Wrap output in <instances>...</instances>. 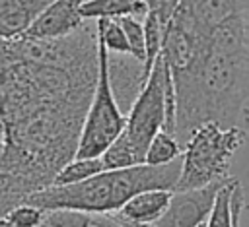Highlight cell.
<instances>
[{
	"instance_id": "obj_1",
	"label": "cell",
	"mask_w": 249,
	"mask_h": 227,
	"mask_svg": "<svg viewBox=\"0 0 249 227\" xmlns=\"http://www.w3.org/2000/svg\"><path fill=\"white\" fill-rule=\"evenodd\" d=\"M95 80V25L53 41H8L0 64V217L51 186L76 155Z\"/></svg>"
},
{
	"instance_id": "obj_2",
	"label": "cell",
	"mask_w": 249,
	"mask_h": 227,
	"mask_svg": "<svg viewBox=\"0 0 249 227\" xmlns=\"http://www.w3.org/2000/svg\"><path fill=\"white\" fill-rule=\"evenodd\" d=\"M249 47L245 14L206 37L195 62L171 74L175 91V140L183 146L204 122L239 126L247 114Z\"/></svg>"
},
{
	"instance_id": "obj_3",
	"label": "cell",
	"mask_w": 249,
	"mask_h": 227,
	"mask_svg": "<svg viewBox=\"0 0 249 227\" xmlns=\"http://www.w3.org/2000/svg\"><path fill=\"white\" fill-rule=\"evenodd\" d=\"M179 177V159L167 165H134L105 169L91 178L68 186H47L31 194L25 204L43 211L74 210L89 213H115L126 200L144 190H173Z\"/></svg>"
},
{
	"instance_id": "obj_4",
	"label": "cell",
	"mask_w": 249,
	"mask_h": 227,
	"mask_svg": "<svg viewBox=\"0 0 249 227\" xmlns=\"http://www.w3.org/2000/svg\"><path fill=\"white\" fill-rule=\"evenodd\" d=\"M245 144L241 126L222 128L216 122H204L183 142L179 177L173 190H195L230 178V167L235 151Z\"/></svg>"
},
{
	"instance_id": "obj_5",
	"label": "cell",
	"mask_w": 249,
	"mask_h": 227,
	"mask_svg": "<svg viewBox=\"0 0 249 227\" xmlns=\"http://www.w3.org/2000/svg\"><path fill=\"white\" fill-rule=\"evenodd\" d=\"M169 97H175L173 81H171L169 68L160 54L150 68L144 87L140 89L138 97L130 105L128 114H124L126 120H124L123 134L126 136L130 146L142 155V159H144L148 142L165 126Z\"/></svg>"
},
{
	"instance_id": "obj_6",
	"label": "cell",
	"mask_w": 249,
	"mask_h": 227,
	"mask_svg": "<svg viewBox=\"0 0 249 227\" xmlns=\"http://www.w3.org/2000/svg\"><path fill=\"white\" fill-rule=\"evenodd\" d=\"M124 114L113 99L107 80V50L97 41V80L84 114L74 157H99L105 147L123 132Z\"/></svg>"
},
{
	"instance_id": "obj_7",
	"label": "cell",
	"mask_w": 249,
	"mask_h": 227,
	"mask_svg": "<svg viewBox=\"0 0 249 227\" xmlns=\"http://www.w3.org/2000/svg\"><path fill=\"white\" fill-rule=\"evenodd\" d=\"M224 182H214L195 190H171L165 211L160 219L144 227H202L214 204L216 192Z\"/></svg>"
},
{
	"instance_id": "obj_8",
	"label": "cell",
	"mask_w": 249,
	"mask_h": 227,
	"mask_svg": "<svg viewBox=\"0 0 249 227\" xmlns=\"http://www.w3.org/2000/svg\"><path fill=\"white\" fill-rule=\"evenodd\" d=\"M82 2L84 0H51L35 16L21 39L53 41L72 35L86 23V19L80 16Z\"/></svg>"
},
{
	"instance_id": "obj_9",
	"label": "cell",
	"mask_w": 249,
	"mask_h": 227,
	"mask_svg": "<svg viewBox=\"0 0 249 227\" xmlns=\"http://www.w3.org/2000/svg\"><path fill=\"white\" fill-rule=\"evenodd\" d=\"M148 74L150 72L144 70V64L132 58L130 54L107 52V80L119 109H130L140 89L144 87Z\"/></svg>"
},
{
	"instance_id": "obj_10",
	"label": "cell",
	"mask_w": 249,
	"mask_h": 227,
	"mask_svg": "<svg viewBox=\"0 0 249 227\" xmlns=\"http://www.w3.org/2000/svg\"><path fill=\"white\" fill-rule=\"evenodd\" d=\"M177 10L195 23L202 37L245 14L239 0H181Z\"/></svg>"
},
{
	"instance_id": "obj_11",
	"label": "cell",
	"mask_w": 249,
	"mask_h": 227,
	"mask_svg": "<svg viewBox=\"0 0 249 227\" xmlns=\"http://www.w3.org/2000/svg\"><path fill=\"white\" fill-rule=\"evenodd\" d=\"M169 196L171 190H144L126 200L111 215L128 227H144L160 219V215L167 208Z\"/></svg>"
},
{
	"instance_id": "obj_12",
	"label": "cell",
	"mask_w": 249,
	"mask_h": 227,
	"mask_svg": "<svg viewBox=\"0 0 249 227\" xmlns=\"http://www.w3.org/2000/svg\"><path fill=\"white\" fill-rule=\"evenodd\" d=\"M243 188L235 177H230L216 192L210 213L204 221V227H233L243 211Z\"/></svg>"
},
{
	"instance_id": "obj_13",
	"label": "cell",
	"mask_w": 249,
	"mask_h": 227,
	"mask_svg": "<svg viewBox=\"0 0 249 227\" xmlns=\"http://www.w3.org/2000/svg\"><path fill=\"white\" fill-rule=\"evenodd\" d=\"M45 6L39 0H0V39L10 41L21 37Z\"/></svg>"
},
{
	"instance_id": "obj_14",
	"label": "cell",
	"mask_w": 249,
	"mask_h": 227,
	"mask_svg": "<svg viewBox=\"0 0 249 227\" xmlns=\"http://www.w3.org/2000/svg\"><path fill=\"white\" fill-rule=\"evenodd\" d=\"M39 227H128L111 213H89L74 210H49Z\"/></svg>"
},
{
	"instance_id": "obj_15",
	"label": "cell",
	"mask_w": 249,
	"mask_h": 227,
	"mask_svg": "<svg viewBox=\"0 0 249 227\" xmlns=\"http://www.w3.org/2000/svg\"><path fill=\"white\" fill-rule=\"evenodd\" d=\"M148 14L144 0H84L80 6V16L88 19H117L123 16L144 17Z\"/></svg>"
},
{
	"instance_id": "obj_16",
	"label": "cell",
	"mask_w": 249,
	"mask_h": 227,
	"mask_svg": "<svg viewBox=\"0 0 249 227\" xmlns=\"http://www.w3.org/2000/svg\"><path fill=\"white\" fill-rule=\"evenodd\" d=\"M105 171L103 163L99 157H72L53 178L51 186H68V184H76L82 182L86 178L95 177L97 173Z\"/></svg>"
},
{
	"instance_id": "obj_17",
	"label": "cell",
	"mask_w": 249,
	"mask_h": 227,
	"mask_svg": "<svg viewBox=\"0 0 249 227\" xmlns=\"http://www.w3.org/2000/svg\"><path fill=\"white\" fill-rule=\"evenodd\" d=\"M99 159L105 169H124V167H134V165L144 163L142 155L130 146V142L126 140V136L123 132L105 147V151L99 155Z\"/></svg>"
},
{
	"instance_id": "obj_18",
	"label": "cell",
	"mask_w": 249,
	"mask_h": 227,
	"mask_svg": "<svg viewBox=\"0 0 249 227\" xmlns=\"http://www.w3.org/2000/svg\"><path fill=\"white\" fill-rule=\"evenodd\" d=\"M181 144L175 140V136L160 130L146 146L144 151V165H167L181 157Z\"/></svg>"
},
{
	"instance_id": "obj_19",
	"label": "cell",
	"mask_w": 249,
	"mask_h": 227,
	"mask_svg": "<svg viewBox=\"0 0 249 227\" xmlns=\"http://www.w3.org/2000/svg\"><path fill=\"white\" fill-rule=\"evenodd\" d=\"M95 37L105 47L107 52H113V54H130L126 37H124V33H123V29H121V25H119L117 19H109V17L95 19Z\"/></svg>"
},
{
	"instance_id": "obj_20",
	"label": "cell",
	"mask_w": 249,
	"mask_h": 227,
	"mask_svg": "<svg viewBox=\"0 0 249 227\" xmlns=\"http://www.w3.org/2000/svg\"><path fill=\"white\" fill-rule=\"evenodd\" d=\"M142 29H144V68H146V72H150L154 60L161 52L163 25L158 21L156 16L146 14L142 17Z\"/></svg>"
},
{
	"instance_id": "obj_21",
	"label": "cell",
	"mask_w": 249,
	"mask_h": 227,
	"mask_svg": "<svg viewBox=\"0 0 249 227\" xmlns=\"http://www.w3.org/2000/svg\"><path fill=\"white\" fill-rule=\"evenodd\" d=\"M117 21H119V25H121V29H123V33L126 37V43H128V49H130V56L144 64V29H142V19L134 17V16H123V17H117Z\"/></svg>"
},
{
	"instance_id": "obj_22",
	"label": "cell",
	"mask_w": 249,
	"mask_h": 227,
	"mask_svg": "<svg viewBox=\"0 0 249 227\" xmlns=\"http://www.w3.org/2000/svg\"><path fill=\"white\" fill-rule=\"evenodd\" d=\"M45 211L33 204H19L14 210H10L4 217L14 225V227H39L43 221Z\"/></svg>"
},
{
	"instance_id": "obj_23",
	"label": "cell",
	"mask_w": 249,
	"mask_h": 227,
	"mask_svg": "<svg viewBox=\"0 0 249 227\" xmlns=\"http://www.w3.org/2000/svg\"><path fill=\"white\" fill-rule=\"evenodd\" d=\"M179 2H181V0H144L148 14L156 16L158 21H160L163 27H165V23L171 19V16L175 14Z\"/></svg>"
},
{
	"instance_id": "obj_24",
	"label": "cell",
	"mask_w": 249,
	"mask_h": 227,
	"mask_svg": "<svg viewBox=\"0 0 249 227\" xmlns=\"http://www.w3.org/2000/svg\"><path fill=\"white\" fill-rule=\"evenodd\" d=\"M39 2H45V4H49V2H51V0H39Z\"/></svg>"
},
{
	"instance_id": "obj_25",
	"label": "cell",
	"mask_w": 249,
	"mask_h": 227,
	"mask_svg": "<svg viewBox=\"0 0 249 227\" xmlns=\"http://www.w3.org/2000/svg\"><path fill=\"white\" fill-rule=\"evenodd\" d=\"M233 227H239V221H237V223H235V225H233Z\"/></svg>"
},
{
	"instance_id": "obj_26",
	"label": "cell",
	"mask_w": 249,
	"mask_h": 227,
	"mask_svg": "<svg viewBox=\"0 0 249 227\" xmlns=\"http://www.w3.org/2000/svg\"><path fill=\"white\" fill-rule=\"evenodd\" d=\"M0 140H2V136H0Z\"/></svg>"
},
{
	"instance_id": "obj_27",
	"label": "cell",
	"mask_w": 249,
	"mask_h": 227,
	"mask_svg": "<svg viewBox=\"0 0 249 227\" xmlns=\"http://www.w3.org/2000/svg\"><path fill=\"white\" fill-rule=\"evenodd\" d=\"M0 136H2V134H0Z\"/></svg>"
}]
</instances>
